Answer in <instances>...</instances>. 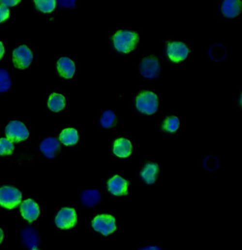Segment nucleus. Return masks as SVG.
<instances>
[{
  "label": "nucleus",
  "instance_id": "1",
  "mask_svg": "<svg viewBox=\"0 0 242 250\" xmlns=\"http://www.w3.org/2000/svg\"><path fill=\"white\" fill-rule=\"evenodd\" d=\"M112 40L117 51L128 53L136 48L139 36L136 32L120 30L114 35Z\"/></svg>",
  "mask_w": 242,
  "mask_h": 250
},
{
  "label": "nucleus",
  "instance_id": "27",
  "mask_svg": "<svg viewBox=\"0 0 242 250\" xmlns=\"http://www.w3.org/2000/svg\"><path fill=\"white\" fill-rule=\"evenodd\" d=\"M20 2V0H2L0 1L1 5L4 6V7H14Z\"/></svg>",
  "mask_w": 242,
  "mask_h": 250
},
{
  "label": "nucleus",
  "instance_id": "30",
  "mask_svg": "<svg viewBox=\"0 0 242 250\" xmlns=\"http://www.w3.org/2000/svg\"><path fill=\"white\" fill-rule=\"evenodd\" d=\"M3 237H4V233H3L2 230L0 228V244L2 242Z\"/></svg>",
  "mask_w": 242,
  "mask_h": 250
},
{
  "label": "nucleus",
  "instance_id": "22",
  "mask_svg": "<svg viewBox=\"0 0 242 250\" xmlns=\"http://www.w3.org/2000/svg\"><path fill=\"white\" fill-rule=\"evenodd\" d=\"M180 126L179 119L176 116H171L166 119L163 124V129L166 132L173 133L179 129Z\"/></svg>",
  "mask_w": 242,
  "mask_h": 250
},
{
  "label": "nucleus",
  "instance_id": "20",
  "mask_svg": "<svg viewBox=\"0 0 242 250\" xmlns=\"http://www.w3.org/2000/svg\"><path fill=\"white\" fill-rule=\"evenodd\" d=\"M48 105L49 109L53 112H59L65 108V97L60 94H53L48 99Z\"/></svg>",
  "mask_w": 242,
  "mask_h": 250
},
{
  "label": "nucleus",
  "instance_id": "12",
  "mask_svg": "<svg viewBox=\"0 0 242 250\" xmlns=\"http://www.w3.org/2000/svg\"><path fill=\"white\" fill-rule=\"evenodd\" d=\"M21 237L24 246L30 250H36L39 246V237L37 232L32 228L27 227L21 233Z\"/></svg>",
  "mask_w": 242,
  "mask_h": 250
},
{
  "label": "nucleus",
  "instance_id": "26",
  "mask_svg": "<svg viewBox=\"0 0 242 250\" xmlns=\"http://www.w3.org/2000/svg\"><path fill=\"white\" fill-rule=\"evenodd\" d=\"M10 16V10L7 7L0 5V23L7 20Z\"/></svg>",
  "mask_w": 242,
  "mask_h": 250
},
{
  "label": "nucleus",
  "instance_id": "28",
  "mask_svg": "<svg viewBox=\"0 0 242 250\" xmlns=\"http://www.w3.org/2000/svg\"><path fill=\"white\" fill-rule=\"evenodd\" d=\"M138 250H162L160 249L159 248L156 246H148L147 248H143V249Z\"/></svg>",
  "mask_w": 242,
  "mask_h": 250
},
{
  "label": "nucleus",
  "instance_id": "10",
  "mask_svg": "<svg viewBox=\"0 0 242 250\" xmlns=\"http://www.w3.org/2000/svg\"><path fill=\"white\" fill-rule=\"evenodd\" d=\"M128 184L127 181L116 175L108 181V190L114 196H125L128 193Z\"/></svg>",
  "mask_w": 242,
  "mask_h": 250
},
{
  "label": "nucleus",
  "instance_id": "7",
  "mask_svg": "<svg viewBox=\"0 0 242 250\" xmlns=\"http://www.w3.org/2000/svg\"><path fill=\"white\" fill-rule=\"evenodd\" d=\"M189 52V48L182 42H169L167 45V55L169 59L174 62L185 60Z\"/></svg>",
  "mask_w": 242,
  "mask_h": 250
},
{
  "label": "nucleus",
  "instance_id": "5",
  "mask_svg": "<svg viewBox=\"0 0 242 250\" xmlns=\"http://www.w3.org/2000/svg\"><path fill=\"white\" fill-rule=\"evenodd\" d=\"M6 136L12 142H19L27 140L30 136L25 125L19 121H12L9 123L5 129Z\"/></svg>",
  "mask_w": 242,
  "mask_h": 250
},
{
  "label": "nucleus",
  "instance_id": "4",
  "mask_svg": "<svg viewBox=\"0 0 242 250\" xmlns=\"http://www.w3.org/2000/svg\"><path fill=\"white\" fill-rule=\"evenodd\" d=\"M92 228L95 231L107 236L117 229L115 219L110 215H100L96 216L92 222Z\"/></svg>",
  "mask_w": 242,
  "mask_h": 250
},
{
  "label": "nucleus",
  "instance_id": "18",
  "mask_svg": "<svg viewBox=\"0 0 242 250\" xmlns=\"http://www.w3.org/2000/svg\"><path fill=\"white\" fill-rule=\"evenodd\" d=\"M158 165L157 164L149 163L145 166L141 172V176L148 184H154L158 174Z\"/></svg>",
  "mask_w": 242,
  "mask_h": 250
},
{
  "label": "nucleus",
  "instance_id": "16",
  "mask_svg": "<svg viewBox=\"0 0 242 250\" xmlns=\"http://www.w3.org/2000/svg\"><path fill=\"white\" fill-rule=\"evenodd\" d=\"M241 10L242 1L240 0H225L222 3V12L227 17H236Z\"/></svg>",
  "mask_w": 242,
  "mask_h": 250
},
{
  "label": "nucleus",
  "instance_id": "31",
  "mask_svg": "<svg viewBox=\"0 0 242 250\" xmlns=\"http://www.w3.org/2000/svg\"><path fill=\"white\" fill-rule=\"evenodd\" d=\"M39 250L36 249V250Z\"/></svg>",
  "mask_w": 242,
  "mask_h": 250
},
{
  "label": "nucleus",
  "instance_id": "14",
  "mask_svg": "<svg viewBox=\"0 0 242 250\" xmlns=\"http://www.w3.org/2000/svg\"><path fill=\"white\" fill-rule=\"evenodd\" d=\"M57 68L60 76L65 78H71L76 72L74 62L67 57L61 58L58 61Z\"/></svg>",
  "mask_w": 242,
  "mask_h": 250
},
{
  "label": "nucleus",
  "instance_id": "13",
  "mask_svg": "<svg viewBox=\"0 0 242 250\" xmlns=\"http://www.w3.org/2000/svg\"><path fill=\"white\" fill-rule=\"evenodd\" d=\"M60 149V142L57 139L48 137L45 139L41 144L40 149L45 157L54 158L55 155Z\"/></svg>",
  "mask_w": 242,
  "mask_h": 250
},
{
  "label": "nucleus",
  "instance_id": "21",
  "mask_svg": "<svg viewBox=\"0 0 242 250\" xmlns=\"http://www.w3.org/2000/svg\"><path fill=\"white\" fill-rule=\"evenodd\" d=\"M117 123V117L112 110H106L103 112L100 120V124L105 128L113 127Z\"/></svg>",
  "mask_w": 242,
  "mask_h": 250
},
{
  "label": "nucleus",
  "instance_id": "19",
  "mask_svg": "<svg viewBox=\"0 0 242 250\" xmlns=\"http://www.w3.org/2000/svg\"><path fill=\"white\" fill-rule=\"evenodd\" d=\"M59 139L65 146L74 145L78 141V134L74 128H68L60 133Z\"/></svg>",
  "mask_w": 242,
  "mask_h": 250
},
{
  "label": "nucleus",
  "instance_id": "8",
  "mask_svg": "<svg viewBox=\"0 0 242 250\" xmlns=\"http://www.w3.org/2000/svg\"><path fill=\"white\" fill-rule=\"evenodd\" d=\"M32 60L33 54L27 46H21L14 51L13 62L16 68L25 69L30 66Z\"/></svg>",
  "mask_w": 242,
  "mask_h": 250
},
{
  "label": "nucleus",
  "instance_id": "24",
  "mask_svg": "<svg viewBox=\"0 0 242 250\" xmlns=\"http://www.w3.org/2000/svg\"><path fill=\"white\" fill-rule=\"evenodd\" d=\"M12 85L9 73L6 70L0 69V93L8 91Z\"/></svg>",
  "mask_w": 242,
  "mask_h": 250
},
{
  "label": "nucleus",
  "instance_id": "11",
  "mask_svg": "<svg viewBox=\"0 0 242 250\" xmlns=\"http://www.w3.org/2000/svg\"><path fill=\"white\" fill-rule=\"evenodd\" d=\"M20 210L22 217L30 222L36 220L40 214L39 205L31 199L24 201L21 204Z\"/></svg>",
  "mask_w": 242,
  "mask_h": 250
},
{
  "label": "nucleus",
  "instance_id": "9",
  "mask_svg": "<svg viewBox=\"0 0 242 250\" xmlns=\"http://www.w3.org/2000/svg\"><path fill=\"white\" fill-rule=\"evenodd\" d=\"M77 215L74 208H65L60 210L56 218V224L60 229H70L76 225Z\"/></svg>",
  "mask_w": 242,
  "mask_h": 250
},
{
  "label": "nucleus",
  "instance_id": "15",
  "mask_svg": "<svg viewBox=\"0 0 242 250\" xmlns=\"http://www.w3.org/2000/svg\"><path fill=\"white\" fill-rule=\"evenodd\" d=\"M113 152L117 156L120 158L129 157L132 155V143L125 138L118 139L114 144Z\"/></svg>",
  "mask_w": 242,
  "mask_h": 250
},
{
  "label": "nucleus",
  "instance_id": "6",
  "mask_svg": "<svg viewBox=\"0 0 242 250\" xmlns=\"http://www.w3.org/2000/svg\"><path fill=\"white\" fill-rule=\"evenodd\" d=\"M140 73L146 78H156L161 73V65L157 58L155 56H149L144 58L141 62Z\"/></svg>",
  "mask_w": 242,
  "mask_h": 250
},
{
  "label": "nucleus",
  "instance_id": "25",
  "mask_svg": "<svg viewBox=\"0 0 242 250\" xmlns=\"http://www.w3.org/2000/svg\"><path fill=\"white\" fill-rule=\"evenodd\" d=\"M15 146L8 139H0V155H10L13 152Z\"/></svg>",
  "mask_w": 242,
  "mask_h": 250
},
{
  "label": "nucleus",
  "instance_id": "2",
  "mask_svg": "<svg viewBox=\"0 0 242 250\" xmlns=\"http://www.w3.org/2000/svg\"><path fill=\"white\" fill-rule=\"evenodd\" d=\"M136 105L139 112L146 115H153L158 109V96L151 91H143L137 96Z\"/></svg>",
  "mask_w": 242,
  "mask_h": 250
},
{
  "label": "nucleus",
  "instance_id": "17",
  "mask_svg": "<svg viewBox=\"0 0 242 250\" xmlns=\"http://www.w3.org/2000/svg\"><path fill=\"white\" fill-rule=\"evenodd\" d=\"M101 194L97 190H85L81 194L82 203L85 207L91 208L100 203Z\"/></svg>",
  "mask_w": 242,
  "mask_h": 250
},
{
  "label": "nucleus",
  "instance_id": "3",
  "mask_svg": "<svg viewBox=\"0 0 242 250\" xmlns=\"http://www.w3.org/2000/svg\"><path fill=\"white\" fill-rule=\"evenodd\" d=\"M22 195L18 189L10 187L0 188V205L7 209L16 208L20 204Z\"/></svg>",
  "mask_w": 242,
  "mask_h": 250
},
{
  "label": "nucleus",
  "instance_id": "29",
  "mask_svg": "<svg viewBox=\"0 0 242 250\" xmlns=\"http://www.w3.org/2000/svg\"><path fill=\"white\" fill-rule=\"evenodd\" d=\"M4 53V46H3L2 43L0 42V60H1V58H2L3 55Z\"/></svg>",
  "mask_w": 242,
  "mask_h": 250
},
{
  "label": "nucleus",
  "instance_id": "23",
  "mask_svg": "<svg viewBox=\"0 0 242 250\" xmlns=\"http://www.w3.org/2000/svg\"><path fill=\"white\" fill-rule=\"evenodd\" d=\"M36 7L44 13H50L56 7L55 0H35Z\"/></svg>",
  "mask_w": 242,
  "mask_h": 250
}]
</instances>
